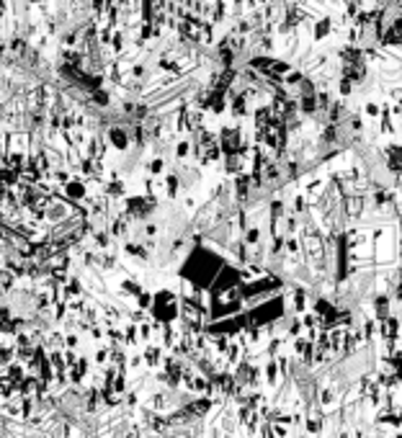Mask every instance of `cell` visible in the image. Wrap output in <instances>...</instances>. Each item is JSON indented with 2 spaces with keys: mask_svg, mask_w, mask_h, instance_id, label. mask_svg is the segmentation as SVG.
<instances>
[{
  "mask_svg": "<svg viewBox=\"0 0 402 438\" xmlns=\"http://www.w3.org/2000/svg\"><path fill=\"white\" fill-rule=\"evenodd\" d=\"M152 317L155 322H176L178 320V297L173 294V291H157V294H152Z\"/></svg>",
  "mask_w": 402,
  "mask_h": 438,
  "instance_id": "6da1fadb",
  "label": "cell"
},
{
  "mask_svg": "<svg viewBox=\"0 0 402 438\" xmlns=\"http://www.w3.org/2000/svg\"><path fill=\"white\" fill-rule=\"evenodd\" d=\"M163 356H165V348L160 345V343H147L145 345V351H142V366L147 369H160V364H163Z\"/></svg>",
  "mask_w": 402,
  "mask_h": 438,
  "instance_id": "7a4b0ae2",
  "label": "cell"
},
{
  "mask_svg": "<svg viewBox=\"0 0 402 438\" xmlns=\"http://www.w3.org/2000/svg\"><path fill=\"white\" fill-rule=\"evenodd\" d=\"M62 191H65V196H67V199H73V201H83V199L88 196L85 181H83V178H70L67 183H62Z\"/></svg>",
  "mask_w": 402,
  "mask_h": 438,
  "instance_id": "3957f363",
  "label": "cell"
},
{
  "mask_svg": "<svg viewBox=\"0 0 402 438\" xmlns=\"http://www.w3.org/2000/svg\"><path fill=\"white\" fill-rule=\"evenodd\" d=\"M109 142H111V147H116V150H126L129 147V134L124 132V127H111L109 129Z\"/></svg>",
  "mask_w": 402,
  "mask_h": 438,
  "instance_id": "277c9868",
  "label": "cell"
},
{
  "mask_svg": "<svg viewBox=\"0 0 402 438\" xmlns=\"http://www.w3.org/2000/svg\"><path fill=\"white\" fill-rule=\"evenodd\" d=\"M387 314H392L389 294H376V297H374V320H384Z\"/></svg>",
  "mask_w": 402,
  "mask_h": 438,
  "instance_id": "5b68a950",
  "label": "cell"
},
{
  "mask_svg": "<svg viewBox=\"0 0 402 438\" xmlns=\"http://www.w3.org/2000/svg\"><path fill=\"white\" fill-rule=\"evenodd\" d=\"M103 194H106L109 199H124L126 196V183L121 181V178L113 175L111 181L106 183V188H103Z\"/></svg>",
  "mask_w": 402,
  "mask_h": 438,
  "instance_id": "8992f818",
  "label": "cell"
},
{
  "mask_svg": "<svg viewBox=\"0 0 402 438\" xmlns=\"http://www.w3.org/2000/svg\"><path fill=\"white\" fill-rule=\"evenodd\" d=\"M147 405H150L152 412L168 410V405H170V392H168V389H165V392H157V395H152L150 400H147Z\"/></svg>",
  "mask_w": 402,
  "mask_h": 438,
  "instance_id": "52a82bcc",
  "label": "cell"
},
{
  "mask_svg": "<svg viewBox=\"0 0 402 438\" xmlns=\"http://www.w3.org/2000/svg\"><path fill=\"white\" fill-rule=\"evenodd\" d=\"M229 106H232V116H235V119H245V116H248V106H250V101H248L243 93H240V96H235V98H232V103H229Z\"/></svg>",
  "mask_w": 402,
  "mask_h": 438,
  "instance_id": "ba28073f",
  "label": "cell"
},
{
  "mask_svg": "<svg viewBox=\"0 0 402 438\" xmlns=\"http://www.w3.org/2000/svg\"><path fill=\"white\" fill-rule=\"evenodd\" d=\"M384 155L389 157V170L397 175V173H400V144H397V142H395V144H389Z\"/></svg>",
  "mask_w": 402,
  "mask_h": 438,
  "instance_id": "9c48e42d",
  "label": "cell"
},
{
  "mask_svg": "<svg viewBox=\"0 0 402 438\" xmlns=\"http://www.w3.org/2000/svg\"><path fill=\"white\" fill-rule=\"evenodd\" d=\"M332 31V18H320L317 24H315V41H320V39H325L328 34Z\"/></svg>",
  "mask_w": 402,
  "mask_h": 438,
  "instance_id": "30bf717a",
  "label": "cell"
},
{
  "mask_svg": "<svg viewBox=\"0 0 402 438\" xmlns=\"http://www.w3.org/2000/svg\"><path fill=\"white\" fill-rule=\"evenodd\" d=\"M163 188H165V196L176 199L178 191H181V178H178V175H168L165 181H163Z\"/></svg>",
  "mask_w": 402,
  "mask_h": 438,
  "instance_id": "8fae6325",
  "label": "cell"
},
{
  "mask_svg": "<svg viewBox=\"0 0 402 438\" xmlns=\"http://www.w3.org/2000/svg\"><path fill=\"white\" fill-rule=\"evenodd\" d=\"M124 250L129 253V255H134V258H142V261H147V258H150V253H147V245H142V242H126Z\"/></svg>",
  "mask_w": 402,
  "mask_h": 438,
  "instance_id": "7c38bea8",
  "label": "cell"
},
{
  "mask_svg": "<svg viewBox=\"0 0 402 438\" xmlns=\"http://www.w3.org/2000/svg\"><path fill=\"white\" fill-rule=\"evenodd\" d=\"M147 170H150V175L160 178V175H163V170H165V160H163V157H155V160H150V165H147Z\"/></svg>",
  "mask_w": 402,
  "mask_h": 438,
  "instance_id": "4fadbf2b",
  "label": "cell"
},
{
  "mask_svg": "<svg viewBox=\"0 0 402 438\" xmlns=\"http://www.w3.org/2000/svg\"><path fill=\"white\" fill-rule=\"evenodd\" d=\"M188 152H191V142L188 139H181L176 144V157H178V160H183V157H188Z\"/></svg>",
  "mask_w": 402,
  "mask_h": 438,
  "instance_id": "5bb4252c",
  "label": "cell"
},
{
  "mask_svg": "<svg viewBox=\"0 0 402 438\" xmlns=\"http://www.w3.org/2000/svg\"><path fill=\"white\" fill-rule=\"evenodd\" d=\"M77 345H80V335L77 333H67L65 335V348L67 351H77Z\"/></svg>",
  "mask_w": 402,
  "mask_h": 438,
  "instance_id": "9a60e30c",
  "label": "cell"
},
{
  "mask_svg": "<svg viewBox=\"0 0 402 438\" xmlns=\"http://www.w3.org/2000/svg\"><path fill=\"white\" fill-rule=\"evenodd\" d=\"M364 114H366V116H379V114H382V108H379L376 103H366V106H364Z\"/></svg>",
  "mask_w": 402,
  "mask_h": 438,
  "instance_id": "2e32d148",
  "label": "cell"
},
{
  "mask_svg": "<svg viewBox=\"0 0 402 438\" xmlns=\"http://www.w3.org/2000/svg\"><path fill=\"white\" fill-rule=\"evenodd\" d=\"M116 5H119V8H129L132 0H116Z\"/></svg>",
  "mask_w": 402,
  "mask_h": 438,
  "instance_id": "e0dca14e",
  "label": "cell"
},
{
  "mask_svg": "<svg viewBox=\"0 0 402 438\" xmlns=\"http://www.w3.org/2000/svg\"><path fill=\"white\" fill-rule=\"evenodd\" d=\"M296 438H309V433H299V436H296Z\"/></svg>",
  "mask_w": 402,
  "mask_h": 438,
  "instance_id": "ac0fdd59",
  "label": "cell"
}]
</instances>
